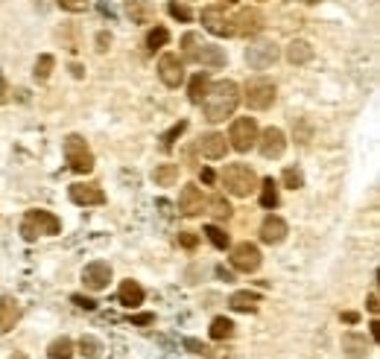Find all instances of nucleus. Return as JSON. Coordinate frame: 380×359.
<instances>
[{"mask_svg": "<svg viewBox=\"0 0 380 359\" xmlns=\"http://www.w3.org/2000/svg\"><path fill=\"white\" fill-rule=\"evenodd\" d=\"M237 103H240V88H237L231 79H223V82H213L202 100V111H205V120L211 123H220V120L231 117Z\"/></svg>", "mask_w": 380, "mask_h": 359, "instance_id": "f257e3e1", "label": "nucleus"}, {"mask_svg": "<svg viewBox=\"0 0 380 359\" xmlns=\"http://www.w3.org/2000/svg\"><path fill=\"white\" fill-rule=\"evenodd\" d=\"M220 178H223L228 193L237 196V199H246L257 190V176H255V170L249 164H228Z\"/></svg>", "mask_w": 380, "mask_h": 359, "instance_id": "f03ea898", "label": "nucleus"}, {"mask_svg": "<svg viewBox=\"0 0 380 359\" xmlns=\"http://www.w3.org/2000/svg\"><path fill=\"white\" fill-rule=\"evenodd\" d=\"M62 231V222L59 217H53L50 210H27L23 213V222H21V237L23 239H38V237H50V234H59Z\"/></svg>", "mask_w": 380, "mask_h": 359, "instance_id": "7ed1b4c3", "label": "nucleus"}, {"mask_svg": "<svg viewBox=\"0 0 380 359\" xmlns=\"http://www.w3.org/2000/svg\"><path fill=\"white\" fill-rule=\"evenodd\" d=\"M65 158H67V164H70V170L74 173H91L94 170V155H91L88 143L79 135H70L65 140Z\"/></svg>", "mask_w": 380, "mask_h": 359, "instance_id": "20e7f679", "label": "nucleus"}, {"mask_svg": "<svg viewBox=\"0 0 380 359\" xmlns=\"http://www.w3.org/2000/svg\"><path fill=\"white\" fill-rule=\"evenodd\" d=\"M228 140H231V147L237 152H249L255 149V143H257V123H255V117H237L231 129H228Z\"/></svg>", "mask_w": 380, "mask_h": 359, "instance_id": "39448f33", "label": "nucleus"}, {"mask_svg": "<svg viewBox=\"0 0 380 359\" xmlns=\"http://www.w3.org/2000/svg\"><path fill=\"white\" fill-rule=\"evenodd\" d=\"M275 82H269V79H252L249 85H246V93H243V100H246V106L252 108V111H267L272 103H275Z\"/></svg>", "mask_w": 380, "mask_h": 359, "instance_id": "423d86ee", "label": "nucleus"}, {"mask_svg": "<svg viewBox=\"0 0 380 359\" xmlns=\"http://www.w3.org/2000/svg\"><path fill=\"white\" fill-rule=\"evenodd\" d=\"M199 18H202V27H205L211 35H220V38H225V35H234V30H231V18L225 15V4H213V6H205Z\"/></svg>", "mask_w": 380, "mask_h": 359, "instance_id": "0eeeda50", "label": "nucleus"}, {"mask_svg": "<svg viewBox=\"0 0 380 359\" xmlns=\"http://www.w3.org/2000/svg\"><path fill=\"white\" fill-rule=\"evenodd\" d=\"M278 62V47L272 41H255L246 47V64L252 70H267Z\"/></svg>", "mask_w": 380, "mask_h": 359, "instance_id": "6e6552de", "label": "nucleus"}, {"mask_svg": "<svg viewBox=\"0 0 380 359\" xmlns=\"http://www.w3.org/2000/svg\"><path fill=\"white\" fill-rule=\"evenodd\" d=\"M231 266L237 272H257L260 269V249L255 243H240L231 249Z\"/></svg>", "mask_w": 380, "mask_h": 359, "instance_id": "1a4fd4ad", "label": "nucleus"}, {"mask_svg": "<svg viewBox=\"0 0 380 359\" xmlns=\"http://www.w3.org/2000/svg\"><path fill=\"white\" fill-rule=\"evenodd\" d=\"M158 76L167 88H179L184 82V62L176 53H164L158 59Z\"/></svg>", "mask_w": 380, "mask_h": 359, "instance_id": "9d476101", "label": "nucleus"}, {"mask_svg": "<svg viewBox=\"0 0 380 359\" xmlns=\"http://www.w3.org/2000/svg\"><path fill=\"white\" fill-rule=\"evenodd\" d=\"M108 280H111V266L106 260H94L82 269V283H85V290H91V292L106 290Z\"/></svg>", "mask_w": 380, "mask_h": 359, "instance_id": "9b49d317", "label": "nucleus"}, {"mask_svg": "<svg viewBox=\"0 0 380 359\" xmlns=\"http://www.w3.org/2000/svg\"><path fill=\"white\" fill-rule=\"evenodd\" d=\"M255 147H260V155L264 158H281L284 149H287V137H284L281 129L269 126V129H264V135H257Z\"/></svg>", "mask_w": 380, "mask_h": 359, "instance_id": "f8f14e48", "label": "nucleus"}, {"mask_svg": "<svg viewBox=\"0 0 380 359\" xmlns=\"http://www.w3.org/2000/svg\"><path fill=\"white\" fill-rule=\"evenodd\" d=\"M231 30H234V35H243V38L257 35L260 30H264V18H260L257 9H243L231 18Z\"/></svg>", "mask_w": 380, "mask_h": 359, "instance_id": "ddd939ff", "label": "nucleus"}, {"mask_svg": "<svg viewBox=\"0 0 380 359\" xmlns=\"http://www.w3.org/2000/svg\"><path fill=\"white\" fill-rule=\"evenodd\" d=\"M208 199L202 196V190L196 184H184L181 193H179V210L184 213V217H199V213L205 210Z\"/></svg>", "mask_w": 380, "mask_h": 359, "instance_id": "4468645a", "label": "nucleus"}, {"mask_svg": "<svg viewBox=\"0 0 380 359\" xmlns=\"http://www.w3.org/2000/svg\"><path fill=\"white\" fill-rule=\"evenodd\" d=\"M70 202L79 205V207L106 205V193L97 184H70Z\"/></svg>", "mask_w": 380, "mask_h": 359, "instance_id": "2eb2a0df", "label": "nucleus"}, {"mask_svg": "<svg viewBox=\"0 0 380 359\" xmlns=\"http://www.w3.org/2000/svg\"><path fill=\"white\" fill-rule=\"evenodd\" d=\"M290 234L287 222H284L281 217H275V213H269V217L264 220V225H260V243H267V246H278L284 243Z\"/></svg>", "mask_w": 380, "mask_h": 359, "instance_id": "dca6fc26", "label": "nucleus"}, {"mask_svg": "<svg viewBox=\"0 0 380 359\" xmlns=\"http://www.w3.org/2000/svg\"><path fill=\"white\" fill-rule=\"evenodd\" d=\"M199 149H202V155L211 158V161L225 158V149H228L225 135H220V132H208V135H202V137H199Z\"/></svg>", "mask_w": 380, "mask_h": 359, "instance_id": "f3484780", "label": "nucleus"}, {"mask_svg": "<svg viewBox=\"0 0 380 359\" xmlns=\"http://www.w3.org/2000/svg\"><path fill=\"white\" fill-rule=\"evenodd\" d=\"M18 319H21V304L9 295H0V336H6L18 324Z\"/></svg>", "mask_w": 380, "mask_h": 359, "instance_id": "a211bd4d", "label": "nucleus"}, {"mask_svg": "<svg viewBox=\"0 0 380 359\" xmlns=\"http://www.w3.org/2000/svg\"><path fill=\"white\" fill-rule=\"evenodd\" d=\"M194 62L202 64V67L217 70V67L225 64V50H223V47H217V44H205V41H202L199 50H196V56H194Z\"/></svg>", "mask_w": 380, "mask_h": 359, "instance_id": "6ab92c4d", "label": "nucleus"}, {"mask_svg": "<svg viewBox=\"0 0 380 359\" xmlns=\"http://www.w3.org/2000/svg\"><path fill=\"white\" fill-rule=\"evenodd\" d=\"M342 353L348 359H363L369 353V339L363 333H342Z\"/></svg>", "mask_w": 380, "mask_h": 359, "instance_id": "aec40b11", "label": "nucleus"}, {"mask_svg": "<svg viewBox=\"0 0 380 359\" xmlns=\"http://www.w3.org/2000/svg\"><path fill=\"white\" fill-rule=\"evenodd\" d=\"M117 298H121L123 307L135 309V307L144 304V286H140L138 280H123V283H121V292H117Z\"/></svg>", "mask_w": 380, "mask_h": 359, "instance_id": "412c9836", "label": "nucleus"}, {"mask_svg": "<svg viewBox=\"0 0 380 359\" xmlns=\"http://www.w3.org/2000/svg\"><path fill=\"white\" fill-rule=\"evenodd\" d=\"M257 304H260V295H255V292H249V290H240V292H234V295L228 298V307L237 309V313H255Z\"/></svg>", "mask_w": 380, "mask_h": 359, "instance_id": "4be33fe9", "label": "nucleus"}, {"mask_svg": "<svg viewBox=\"0 0 380 359\" xmlns=\"http://www.w3.org/2000/svg\"><path fill=\"white\" fill-rule=\"evenodd\" d=\"M287 59H290V64H307V62L313 59V47H311V41H301V38L290 41V47H287Z\"/></svg>", "mask_w": 380, "mask_h": 359, "instance_id": "5701e85b", "label": "nucleus"}, {"mask_svg": "<svg viewBox=\"0 0 380 359\" xmlns=\"http://www.w3.org/2000/svg\"><path fill=\"white\" fill-rule=\"evenodd\" d=\"M152 181L158 187H173L179 181V164H158L152 170Z\"/></svg>", "mask_w": 380, "mask_h": 359, "instance_id": "b1692460", "label": "nucleus"}, {"mask_svg": "<svg viewBox=\"0 0 380 359\" xmlns=\"http://www.w3.org/2000/svg\"><path fill=\"white\" fill-rule=\"evenodd\" d=\"M208 88H211L208 74H196L194 79H190V88H187V97H190V103H194V106H202V100H205Z\"/></svg>", "mask_w": 380, "mask_h": 359, "instance_id": "393cba45", "label": "nucleus"}, {"mask_svg": "<svg viewBox=\"0 0 380 359\" xmlns=\"http://www.w3.org/2000/svg\"><path fill=\"white\" fill-rule=\"evenodd\" d=\"M126 12L138 23H150L152 21V6L147 4V0H126Z\"/></svg>", "mask_w": 380, "mask_h": 359, "instance_id": "a878e982", "label": "nucleus"}, {"mask_svg": "<svg viewBox=\"0 0 380 359\" xmlns=\"http://www.w3.org/2000/svg\"><path fill=\"white\" fill-rule=\"evenodd\" d=\"M257 190H260V205H264L267 210H275L278 207V184L272 178H264Z\"/></svg>", "mask_w": 380, "mask_h": 359, "instance_id": "bb28decb", "label": "nucleus"}, {"mask_svg": "<svg viewBox=\"0 0 380 359\" xmlns=\"http://www.w3.org/2000/svg\"><path fill=\"white\" fill-rule=\"evenodd\" d=\"M231 336H234V324H231L225 316H220V319L211 321V339L223 342V339H231Z\"/></svg>", "mask_w": 380, "mask_h": 359, "instance_id": "cd10ccee", "label": "nucleus"}, {"mask_svg": "<svg viewBox=\"0 0 380 359\" xmlns=\"http://www.w3.org/2000/svg\"><path fill=\"white\" fill-rule=\"evenodd\" d=\"M202 234H205V237L211 239V246H213V249H220V251L231 246V239H228V234H225L223 228H217V225H205V231H202Z\"/></svg>", "mask_w": 380, "mask_h": 359, "instance_id": "c85d7f7f", "label": "nucleus"}, {"mask_svg": "<svg viewBox=\"0 0 380 359\" xmlns=\"http://www.w3.org/2000/svg\"><path fill=\"white\" fill-rule=\"evenodd\" d=\"M47 356H50V359H70V356H74V342H70L67 336L56 339L50 345V351H47Z\"/></svg>", "mask_w": 380, "mask_h": 359, "instance_id": "c756f323", "label": "nucleus"}, {"mask_svg": "<svg viewBox=\"0 0 380 359\" xmlns=\"http://www.w3.org/2000/svg\"><path fill=\"white\" fill-rule=\"evenodd\" d=\"M79 353H82L85 359H100V353H103V342H100V339H94V336H82V339H79Z\"/></svg>", "mask_w": 380, "mask_h": 359, "instance_id": "7c9ffc66", "label": "nucleus"}, {"mask_svg": "<svg viewBox=\"0 0 380 359\" xmlns=\"http://www.w3.org/2000/svg\"><path fill=\"white\" fill-rule=\"evenodd\" d=\"M53 67H56V59L50 56V53H44V56H38V62H35V79H50V74H53Z\"/></svg>", "mask_w": 380, "mask_h": 359, "instance_id": "2f4dec72", "label": "nucleus"}, {"mask_svg": "<svg viewBox=\"0 0 380 359\" xmlns=\"http://www.w3.org/2000/svg\"><path fill=\"white\" fill-rule=\"evenodd\" d=\"M170 41V30L167 27H155V30H150V35H147V47L150 50H161L164 44Z\"/></svg>", "mask_w": 380, "mask_h": 359, "instance_id": "473e14b6", "label": "nucleus"}, {"mask_svg": "<svg viewBox=\"0 0 380 359\" xmlns=\"http://www.w3.org/2000/svg\"><path fill=\"white\" fill-rule=\"evenodd\" d=\"M281 181H284V187H290V190H301L304 187V173L298 170V166H287L284 176H281Z\"/></svg>", "mask_w": 380, "mask_h": 359, "instance_id": "72a5a7b5", "label": "nucleus"}, {"mask_svg": "<svg viewBox=\"0 0 380 359\" xmlns=\"http://www.w3.org/2000/svg\"><path fill=\"white\" fill-rule=\"evenodd\" d=\"M205 207H211V213H213L217 220H228V217H231V205H228L223 196H213Z\"/></svg>", "mask_w": 380, "mask_h": 359, "instance_id": "f704fd0d", "label": "nucleus"}, {"mask_svg": "<svg viewBox=\"0 0 380 359\" xmlns=\"http://www.w3.org/2000/svg\"><path fill=\"white\" fill-rule=\"evenodd\" d=\"M199 44H202V38H199L196 33H187V35L181 38V47H184V59H190V62H194V56H196V50H199Z\"/></svg>", "mask_w": 380, "mask_h": 359, "instance_id": "c9c22d12", "label": "nucleus"}, {"mask_svg": "<svg viewBox=\"0 0 380 359\" xmlns=\"http://www.w3.org/2000/svg\"><path fill=\"white\" fill-rule=\"evenodd\" d=\"M167 12H170L176 21H190V18H194V12H190L184 4H176V0H170V4H167Z\"/></svg>", "mask_w": 380, "mask_h": 359, "instance_id": "e433bc0d", "label": "nucleus"}, {"mask_svg": "<svg viewBox=\"0 0 380 359\" xmlns=\"http://www.w3.org/2000/svg\"><path fill=\"white\" fill-rule=\"evenodd\" d=\"M184 129H187V120H179V123H176L170 132H164V137H161V140H164V147L170 149V147H173V140H176V137L184 132Z\"/></svg>", "mask_w": 380, "mask_h": 359, "instance_id": "4c0bfd02", "label": "nucleus"}, {"mask_svg": "<svg viewBox=\"0 0 380 359\" xmlns=\"http://www.w3.org/2000/svg\"><path fill=\"white\" fill-rule=\"evenodd\" d=\"M59 6L65 12H85L88 9V0H59Z\"/></svg>", "mask_w": 380, "mask_h": 359, "instance_id": "58836bf2", "label": "nucleus"}, {"mask_svg": "<svg viewBox=\"0 0 380 359\" xmlns=\"http://www.w3.org/2000/svg\"><path fill=\"white\" fill-rule=\"evenodd\" d=\"M179 243H181L184 249H194V246H196V237L190 234V231H181V234H179Z\"/></svg>", "mask_w": 380, "mask_h": 359, "instance_id": "ea45409f", "label": "nucleus"}, {"mask_svg": "<svg viewBox=\"0 0 380 359\" xmlns=\"http://www.w3.org/2000/svg\"><path fill=\"white\" fill-rule=\"evenodd\" d=\"M74 304L82 307V309H97V301H91V298H85V295H74Z\"/></svg>", "mask_w": 380, "mask_h": 359, "instance_id": "a19ab883", "label": "nucleus"}, {"mask_svg": "<svg viewBox=\"0 0 380 359\" xmlns=\"http://www.w3.org/2000/svg\"><path fill=\"white\" fill-rule=\"evenodd\" d=\"M108 44H111V35H108V33H100V35H97V50L106 53V50H108Z\"/></svg>", "mask_w": 380, "mask_h": 359, "instance_id": "79ce46f5", "label": "nucleus"}, {"mask_svg": "<svg viewBox=\"0 0 380 359\" xmlns=\"http://www.w3.org/2000/svg\"><path fill=\"white\" fill-rule=\"evenodd\" d=\"M155 316L152 313H140V316H132V324H152Z\"/></svg>", "mask_w": 380, "mask_h": 359, "instance_id": "37998d69", "label": "nucleus"}, {"mask_svg": "<svg viewBox=\"0 0 380 359\" xmlns=\"http://www.w3.org/2000/svg\"><path fill=\"white\" fill-rule=\"evenodd\" d=\"M199 176H202V181H205V184H213V181H217V173H213L211 166H205V170H202Z\"/></svg>", "mask_w": 380, "mask_h": 359, "instance_id": "c03bdc74", "label": "nucleus"}, {"mask_svg": "<svg viewBox=\"0 0 380 359\" xmlns=\"http://www.w3.org/2000/svg\"><path fill=\"white\" fill-rule=\"evenodd\" d=\"M217 275H220V278H223V280H225V283H228V280H234V275H231V272H228V269H223V266H220V269H217Z\"/></svg>", "mask_w": 380, "mask_h": 359, "instance_id": "a18cd8bd", "label": "nucleus"}, {"mask_svg": "<svg viewBox=\"0 0 380 359\" xmlns=\"http://www.w3.org/2000/svg\"><path fill=\"white\" fill-rule=\"evenodd\" d=\"M369 313H377V295L374 292L369 295Z\"/></svg>", "mask_w": 380, "mask_h": 359, "instance_id": "49530a36", "label": "nucleus"}, {"mask_svg": "<svg viewBox=\"0 0 380 359\" xmlns=\"http://www.w3.org/2000/svg\"><path fill=\"white\" fill-rule=\"evenodd\" d=\"M4 100H6V79L0 76V103H4Z\"/></svg>", "mask_w": 380, "mask_h": 359, "instance_id": "de8ad7c7", "label": "nucleus"}, {"mask_svg": "<svg viewBox=\"0 0 380 359\" xmlns=\"http://www.w3.org/2000/svg\"><path fill=\"white\" fill-rule=\"evenodd\" d=\"M369 327H371V339H377V336H380V324H377V321H371Z\"/></svg>", "mask_w": 380, "mask_h": 359, "instance_id": "09e8293b", "label": "nucleus"}, {"mask_svg": "<svg viewBox=\"0 0 380 359\" xmlns=\"http://www.w3.org/2000/svg\"><path fill=\"white\" fill-rule=\"evenodd\" d=\"M304 4H319V0H304Z\"/></svg>", "mask_w": 380, "mask_h": 359, "instance_id": "8fccbe9b", "label": "nucleus"}, {"mask_svg": "<svg viewBox=\"0 0 380 359\" xmlns=\"http://www.w3.org/2000/svg\"><path fill=\"white\" fill-rule=\"evenodd\" d=\"M225 4H237V0H225Z\"/></svg>", "mask_w": 380, "mask_h": 359, "instance_id": "3c124183", "label": "nucleus"}]
</instances>
